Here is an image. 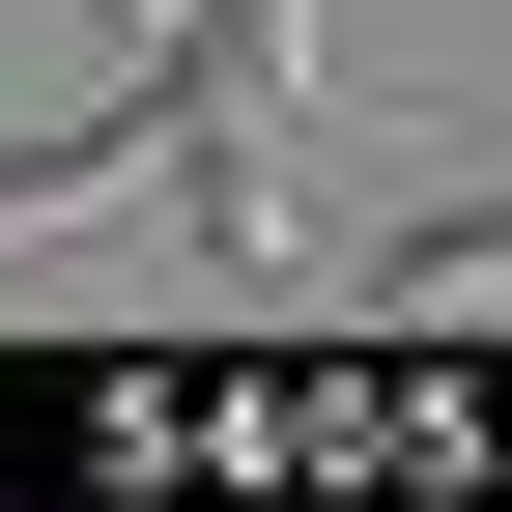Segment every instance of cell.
<instances>
[{"mask_svg": "<svg viewBox=\"0 0 512 512\" xmlns=\"http://www.w3.org/2000/svg\"><path fill=\"white\" fill-rule=\"evenodd\" d=\"M114 171H143V86H86V114H29V143H0V228H86Z\"/></svg>", "mask_w": 512, "mask_h": 512, "instance_id": "6da1fadb", "label": "cell"}, {"mask_svg": "<svg viewBox=\"0 0 512 512\" xmlns=\"http://www.w3.org/2000/svg\"><path fill=\"white\" fill-rule=\"evenodd\" d=\"M370 285H427V313H512V171H484V200H399V256H370Z\"/></svg>", "mask_w": 512, "mask_h": 512, "instance_id": "7a4b0ae2", "label": "cell"}, {"mask_svg": "<svg viewBox=\"0 0 512 512\" xmlns=\"http://www.w3.org/2000/svg\"><path fill=\"white\" fill-rule=\"evenodd\" d=\"M86 29H114V57H143V0H86Z\"/></svg>", "mask_w": 512, "mask_h": 512, "instance_id": "3957f363", "label": "cell"}]
</instances>
